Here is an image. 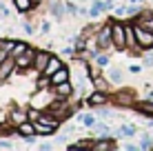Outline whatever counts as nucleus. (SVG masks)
Returning <instances> with one entry per match:
<instances>
[{"label": "nucleus", "mask_w": 153, "mask_h": 151, "mask_svg": "<svg viewBox=\"0 0 153 151\" xmlns=\"http://www.w3.org/2000/svg\"><path fill=\"white\" fill-rule=\"evenodd\" d=\"M135 38H138V47L140 49H146V47H153V31L149 29H135Z\"/></svg>", "instance_id": "f257e3e1"}, {"label": "nucleus", "mask_w": 153, "mask_h": 151, "mask_svg": "<svg viewBox=\"0 0 153 151\" xmlns=\"http://www.w3.org/2000/svg\"><path fill=\"white\" fill-rule=\"evenodd\" d=\"M111 29H113V45L118 49H124L126 47V29L122 25H111Z\"/></svg>", "instance_id": "f03ea898"}, {"label": "nucleus", "mask_w": 153, "mask_h": 151, "mask_svg": "<svg viewBox=\"0 0 153 151\" xmlns=\"http://www.w3.org/2000/svg\"><path fill=\"white\" fill-rule=\"evenodd\" d=\"M111 42H113V29H111V27L100 29V33H98V45L102 47V49H107V47H111Z\"/></svg>", "instance_id": "7ed1b4c3"}, {"label": "nucleus", "mask_w": 153, "mask_h": 151, "mask_svg": "<svg viewBox=\"0 0 153 151\" xmlns=\"http://www.w3.org/2000/svg\"><path fill=\"white\" fill-rule=\"evenodd\" d=\"M49 60H51V56L47 54V51H38V54H36V60H33V69L45 71L47 65H49Z\"/></svg>", "instance_id": "20e7f679"}, {"label": "nucleus", "mask_w": 153, "mask_h": 151, "mask_svg": "<svg viewBox=\"0 0 153 151\" xmlns=\"http://www.w3.org/2000/svg\"><path fill=\"white\" fill-rule=\"evenodd\" d=\"M33 60H36V58H33V51H31V49H27V51H22V54L18 56L16 65H18L20 69H27L29 65H33Z\"/></svg>", "instance_id": "39448f33"}, {"label": "nucleus", "mask_w": 153, "mask_h": 151, "mask_svg": "<svg viewBox=\"0 0 153 151\" xmlns=\"http://www.w3.org/2000/svg\"><path fill=\"white\" fill-rule=\"evenodd\" d=\"M11 71H13V60H7V58H4L2 62H0V80H4Z\"/></svg>", "instance_id": "423d86ee"}, {"label": "nucleus", "mask_w": 153, "mask_h": 151, "mask_svg": "<svg viewBox=\"0 0 153 151\" xmlns=\"http://www.w3.org/2000/svg\"><path fill=\"white\" fill-rule=\"evenodd\" d=\"M69 80V71L65 69V67H62V69H58L53 76H51V82H53V85H60V82H67Z\"/></svg>", "instance_id": "0eeeda50"}, {"label": "nucleus", "mask_w": 153, "mask_h": 151, "mask_svg": "<svg viewBox=\"0 0 153 151\" xmlns=\"http://www.w3.org/2000/svg\"><path fill=\"white\" fill-rule=\"evenodd\" d=\"M18 133L20 136H33L36 133V124H31V122H22V124H18Z\"/></svg>", "instance_id": "6e6552de"}, {"label": "nucleus", "mask_w": 153, "mask_h": 151, "mask_svg": "<svg viewBox=\"0 0 153 151\" xmlns=\"http://www.w3.org/2000/svg\"><path fill=\"white\" fill-rule=\"evenodd\" d=\"M58 69H62L60 60H58V58H51V60H49V65H47V69H45V74H47V76H53Z\"/></svg>", "instance_id": "1a4fd4ad"}, {"label": "nucleus", "mask_w": 153, "mask_h": 151, "mask_svg": "<svg viewBox=\"0 0 153 151\" xmlns=\"http://www.w3.org/2000/svg\"><path fill=\"white\" fill-rule=\"evenodd\" d=\"M56 93L62 96V98H67L71 93V85H69V82H60V85H56Z\"/></svg>", "instance_id": "9d476101"}, {"label": "nucleus", "mask_w": 153, "mask_h": 151, "mask_svg": "<svg viewBox=\"0 0 153 151\" xmlns=\"http://www.w3.org/2000/svg\"><path fill=\"white\" fill-rule=\"evenodd\" d=\"M104 102H107V96H104V93H100V91H96L93 93L91 98H89V105H104Z\"/></svg>", "instance_id": "9b49d317"}, {"label": "nucleus", "mask_w": 153, "mask_h": 151, "mask_svg": "<svg viewBox=\"0 0 153 151\" xmlns=\"http://www.w3.org/2000/svg\"><path fill=\"white\" fill-rule=\"evenodd\" d=\"M51 11H53L56 18H62V16H65V11H69V9H67L62 2H53V4H51Z\"/></svg>", "instance_id": "f8f14e48"}, {"label": "nucleus", "mask_w": 153, "mask_h": 151, "mask_svg": "<svg viewBox=\"0 0 153 151\" xmlns=\"http://www.w3.org/2000/svg\"><path fill=\"white\" fill-rule=\"evenodd\" d=\"M56 127H51V124H45V122H38L36 124V133H45V136H49V133H53Z\"/></svg>", "instance_id": "ddd939ff"}, {"label": "nucleus", "mask_w": 153, "mask_h": 151, "mask_svg": "<svg viewBox=\"0 0 153 151\" xmlns=\"http://www.w3.org/2000/svg\"><path fill=\"white\" fill-rule=\"evenodd\" d=\"M11 120L16 124H22V122H27V113H22V111H18V109H13L11 111Z\"/></svg>", "instance_id": "4468645a"}, {"label": "nucleus", "mask_w": 153, "mask_h": 151, "mask_svg": "<svg viewBox=\"0 0 153 151\" xmlns=\"http://www.w3.org/2000/svg\"><path fill=\"white\" fill-rule=\"evenodd\" d=\"M138 25H140L142 29L153 31V16H151V18H140V20H138Z\"/></svg>", "instance_id": "2eb2a0df"}, {"label": "nucleus", "mask_w": 153, "mask_h": 151, "mask_svg": "<svg viewBox=\"0 0 153 151\" xmlns=\"http://www.w3.org/2000/svg\"><path fill=\"white\" fill-rule=\"evenodd\" d=\"M31 4H33V0H16V7H18L20 11H27V9H31Z\"/></svg>", "instance_id": "dca6fc26"}, {"label": "nucleus", "mask_w": 153, "mask_h": 151, "mask_svg": "<svg viewBox=\"0 0 153 151\" xmlns=\"http://www.w3.org/2000/svg\"><path fill=\"white\" fill-rule=\"evenodd\" d=\"M102 9H104V4H102V2H96V4L91 7V18H98V16L102 13Z\"/></svg>", "instance_id": "f3484780"}, {"label": "nucleus", "mask_w": 153, "mask_h": 151, "mask_svg": "<svg viewBox=\"0 0 153 151\" xmlns=\"http://www.w3.org/2000/svg\"><path fill=\"white\" fill-rule=\"evenodd\" d=\"M22 51H27V45H25V42H16V45H13V51H11V54H13V56H20Z\"/></svg>", "instance_id": "a211bd4d"}, {"label": "nucleus", "mask_w": 153, "mask_h": 151, "mask_svg": "<svg viewBox=\"0 0 153 151\" xmlns=\"http://www.w3.org/2000/svg\"><path fill=\"white\" fill-rule=\"evenodd\" d=\"M115 144L111 142V140H102V142H98L96 144V149H100V151H104V149H113Z\"/></svg>", "instance_id": "6ab92c4d"}, {"label": "nucleus", "mask_w": 153, "mask_h": 151, "mask_svg": "<svg viewBox=\"0 0 153 151\" xmlns=\"http://www.w3.org/2000/svg\"><path fill=\"white\" fill-rule=\"evenodd\" d=\"M93 80H96V89H98V91H104V89H107V82H104L100 76H96Z\"/></svg>", "instance_id": "aec40b11"}, {"label": "nucleus", "mask_w": 153, "mask_h": 151, "mask_svg": "<svg viewBox=\"0 0 153 151\" xmlns=\"http://www.w3.org/2000/svg\"><path fill=\"white\" fill-rule=\"evenodd\" d=\"M140 111H142V113H153V102H142V105H140Z\"/></svg>", "instance_id": "412c9836"}, {"label": "nucleus", "mask_w": 153, "mask_h": 151, "mask_svg": "<svg viewBox=\"0 0 153 151\" xmlns=\"http://www.w3.org/2000/svg\"><path fill=\"white\" fill-rule=\"evenodd\" d=\"M82 124L84 127H93V124H96V118L93 116H82Z\"/></svg>", "instance_id": "4be33fe9"}, {"label": "nucleus", "mask_w": 153, "mask_h": 151, "mask_svg": "<svg viewBox=\"0 0 153 151\" xmlns=\"http://www.w3.org/2000/svg\"><path fill=\"white\" fill-rule=\"evenodd\" d=\"M111 80H115V82H122V71L113 69V71H111Z\"/></svg>", "instance_id": "5701e85b"}, {"label": "nucleus", "mask_w": 153, "mask_h": 151, "mask_svg": "<svg viewBox=\"0 0 153 151\" xmlns=\"http://www.w3.org/2000/svg\"><path fill=\"white\" fill-rule=\"evenodd\" d=\"M120 133H124V136H133V133H135V127H131V124H126V127L122 129V131H120Z\"/></svg>", "instance_id": "b1692460"}, {"label": "nucleus", "mask_w": 153, "mask_h": 151, "mask_svg": "<svg viewBox=\"0 0 153 151\" xmlns=\"http://www.w3.org/2000/svg\"><path fill=\"white\" fill-rule=\"evenodd\" d=\"M129 71H131V74H140L142 67H140V65H131V69H129Z\"/></svg>", "instance_id": "393cba45"}, {"label": "nucleus", "mask_w": 153, "mask_h": 151, "mask_svg": "<svg viewBox=\"0 0 153 151\" xmlns=\"http://www.w3.org/2000/svg\"><path fill=\"white\" fill-rule=\"evenodd\" d=\"M124 11H126V16H133V13H138V7H126Z\"/></svg>", "instance_id": "a878e982"}, {"label": "nucleus", "mask_w": 153, "mask_h": 151, "mask_svg": "<svg viewBox=\"0 0 153 151\" xmlns=\"http://www.w3.org/2000/svg\"><path fill=\"white\" fill-rule=\"evenodd\" d=\"M4 58H7V49H4V47H0V62H2Z\"/></svg>", "instance_id": "bb28decb"}, {"label": "nucleus", "mask_w": 153, "mask_h": 151, "mask_svg": "<svg viewBox=\"0 0 153 151\" xmlns=\"http://www.w3.org/2000/svg\"><path fill=\"white\" fill-rule=\"evenodd\" d=\"M0 149H11V144H9L7 140H0Z\"/></svg>", "instance_id": "cd10ccee"}, {"label": "nucleus", "mask_w": 153, "mask_h": 151, "mask_svg": "<svg viewBox=\"0 0 153 151\" xmlns=\"http://www.w3.org/2000/svg\"><path fill=\"white\" fill-rule=\"evenodd\" d=\"M144 65H149V67L153 65V56H146V58H144Z\"/></svg>", "instance_id": "c85d7f7f"}, {"label": "nucleus", "mask_w": 153, "mask_h": 151, "mask_svg": "<svg viewBox=\"0 0 153 151\" xmlns=\"http://www.w3.org/2000/svg\"><path fill=\"white\" fill-rule=\"evenodd\" d=\"M98 65H107V56H100V58H98Z\"/></svg>", "instance_id": "c756f323"}, {"label": "nucleus", "mask_w": 153, "mask_h": 151, "mask_svg": "<svg viewBox=\"0 0 153 151\" xmlns=\"http://www.w3.org/2000/svg\"><path fill=\"white\" fill-rule=\"evenodd\" d=\"M22 29H25V33H27V36L31 33V31H33V29H31V25H25V27H22Z\"/></svg>", "instance_id": "7c9ffc66"}, {"label": "nucleus", "mask_w": 153, "mask_h": 151, "mask_svg": "<svg viewBox=\"0 0 153 151\" xmlns=\"http://www.w3.org/2000/svg\"><path fill=\"white\" fill-rule=\"evenodd\" d=\"M149 129H153V122H149Z\"/></svg>", "instance_id": "2f4dec72"}]
</instances>
